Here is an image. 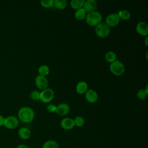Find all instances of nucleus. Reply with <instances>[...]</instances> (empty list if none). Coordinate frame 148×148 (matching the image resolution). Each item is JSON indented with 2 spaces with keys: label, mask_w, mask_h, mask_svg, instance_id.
I'll return each mask as SVG.
<instances>
[{
  "label": "nucleus",
  "mask_w": 148,
  "mask_h": 148,
  "mask_svg": "<svg viewBox=\"0 0 148 148\" xmlns=\"http://www.w3.org/2000/svg\"><path fill=\"white\" fill-rule=\"evenodd\" d=\"M18 116L22 122L28 123L34 120L35 113L30 107L23 106L18 110Z\"/></svg>",
  "instance_id": "1"
},
{
  "label": "nucleus",
  "mask_w": 148,
  "mask_h": 148,
  "mask_svg": "<svg viewBox=\"0 0 148 148\" xmlns=\"http://www.w3.org/2000/svg\"><path fill=\"white\" fill-rule=\"evenodd\" d=\"M102 19L101 14L97 11H93L88 13L86 16L87 23L91 26L97 25L99 24Z\"/></svg>",
  "instance_id": "2"
},
{
  "label": "nucleus",
  "mask_w": 148,
  "mask_h": 148,
  "mask_svg": "<svg viewBox=\"0 0 148 148\" xmlns=\"http://www.w3.org/2000/svg\"><path fill=\"white\" fill-rule=\"evenodd\" d=\"M109 68L111 72L116 76H120L125 71V66L124 64L117 60L112 62Z\"/></svg>",
  "instance_id": "3"
},
{
  "label": "nucleus",
  "mask_w": 148,
  "mask_h": 148,
  "mask_svg": "<svg viewBox=\"0 0 148 148\" xmlns=\"http://www.w3.org/2000/svg\"><path fill=\"white\" fill-rule=\"evenodd\" d=\"M95 31L96 34L101 38H105L109 34L110 28L105 23H100L95 26Z\"/></svg>",
  "instance_id": "4"
},
{
  "label": "nucleus",
  "mask_w": 148,
  "mask_h": 148,
  "mask_svg": "<svg viewBox=\"0 0 148 148\" xmlns=\"http://www.w3.org/2000/svg\"><path fill=\"white\" fill-rule=\"evenodd\" d=\"M54 92L50 88H47L40 92V100L44 103H49L54 98Z\"/></svg>",
  "instance_id": "5"
},
{
  "label": "nucleus",
  "mask_w": 148,
  "mask_h": 148,
  "mask_svg": "<svg viewBox=\"0 0 148 148\" xmlns=\"http://www.w3.org/2000/svg\"><path fill=\"white\" fill-rule=\"evenodd\" d=\"M18 125V120L14 116H9L5 117L4 126L10 130H13L17 127Z\"/></svg>",
  "instance_id": "6"
},
{
  "label": "nucleus",
  "mask_w": 148,
  "mask_h": 148,
  "mask_svg": "<svg viewBox=\"0 0 148 148\" xmlns=\"http://www.w3.org/2000/svg\"><path fill=\"white\" fill-rule=\"evenodd\" d=\"M35 82L37 87L40 90H43L48 86V80L45 76L39 75L35 77Z\"/></svg>",
  "instance_id": "7"
},
{
  "label": "nucleus",
  "mask_w": 148,
  "mask_h": 148,
  "mask_svg": "<svg viewBox=\"0 0 148 148\" xmlns=\"http://www.w3.org/2000/svg\"><path fill=\"white\" fill-rule=\"evenodd\" d=\"M120 18L116 13H112L108 15L106 18V24L109 27H114L120 22Z\"/></svg>",
  "instance_id": "8"
},
{
  "label": "nucleus",
  "mask_w": 148,
  "mask_h": 148,
  "mask_svg": "<svg viewBox=\"0 0 148 148\" xmlns=\"http://www.w3.org/2000/svg\"><path fill=\"white\" fill-rule=\"evenodd\" d=\"M70 110L69 106L67 103H62L56 106V112L60 116H64L67 114Z\"/></svg>",
  "instance_id": "9"
},
{
  "label": "nucleus",
  "mask_w": 148,
  "mask_h": 148,
  "mask_svg": "<svg viewBox=\"0 0 148 148\" xmlns=\"http://www.w3.org/2000/svg\"><path fill=\"white\" fill-rule=\"evenodd\" d=\"M137 32L143 36H146L148 34V25L143 21L139 22L136 26Z\"/></svg>",
  "instance_id": "10"
},
{
  "label": "nucleus",
  "mask_w": 148,
  "mask_h": 148,
  "mask_svg": "<svg viewBox=\"0 0 148 148\" xmlns=\"http://www.w3.org/2000/svg\"><path fill=\"white\" fill-rule=\"evenodd\" d=\"M61 125L62 128L65 130H71L75 126L74 120L69 117L63 119L61 121Z\"/></svg>",
  "instance_id": "11"
},
{
  "label": "nucleus",
  "mask_w": 148,
  "mask_h": 148,
  "mask_svg": "<svg viewBox=\"0 0 148 148\" xmlns=\"http://www.w3.org/2000/svg\"><path fill=\"white\" fill-rule=\"evenodd\" d=\"M97 6V3L95 0H87L84 2L83 9L86 12L90 13L94 11Z\"/></svg>",
  "instance_id": "12"
},
{
  "label": "nucleus",
  "mask_w": 148,
  "mask_h": 148,
  "mask_svg": "<svg viewBox=\"0 0 148 148\" xmlns=\"http://www.w3.org/2000/svg\"><path fill=\"white\" fill-rule=\"evenodd\" d=\"M85 97L87 101L90 103L95 102L98 98L97 92L92 89H89L86 92Z\"/></svg>",
  "instance_id": "13"
},
{
  "label": "nucleus",
  "mask_w": 148,
  "mask_h": 148,
  "mask_svg": "<svg viewBox=\"0 0 148 148\" xmlns=\"http://www.w3.org/2000/svg\"><path fill=\"white\" fill-rule=\"evenodd\" d=\"M76 92L79 94H83L84 93H86V92L88 90V85L84 81L79 82L76 85Z\"/></svg>",
  "instance_id": "14"
},
{
  "label": "nucleus",
  "mask_w": 148,
  "mask_h": 148,
  "mask_svg": "<svg viewBox=\"0 0 148 148\" xmlns=\"http://www.w3.org/2000/svg\"><path fill=\"white\" fill-rule=\"evenodd\" d=\"M18 134L19 137L24 140H26L29 138L31 136V131L30 130L25 127H22L19 129Z\"/></svg>",
  "instance_id": "15"
},
{
  "label": "nucleus",
  "mask_w": 148,
  "mask_h": 148,
  "mask_svg": "<svg viewBox=\"0 0 148 148\" xmlns=\"http://www.w3.org/2000/svg\"><path fill=\"white\" fill-rule=\"evenodd\" d=\"M84 0H72L71 1V6L73 9H79L83 6Z\"/></svg>",
  "instance_id": "16"
},
{
  "label": "nucleus",
  "mask_w": 148,
  "mask_h": 148,
  "mask_svg": "<svg viewBox=\"0 0 148 148\" xmlns=\"http://www.w3.org/2000/svg\"><path fill=\"white\" fill-rule=\"evenodd\" d=\"M42 148H59V145L56 141L49 140L43 143Z\"/></svg>",
  "instance_id": "17"
},
{
  "label": "nucleus",
  "mask_w": 148,
  "mask_h": 148,
  "mask_svg": "<svg viewBox=\"0 0 148 148\" xmlns=\"http://www.w3.org/2000/svg\"><path fill=\"white\" fill-rule=\"evenodd\" d=\"M105 60L109 62H113L114 61H115L117 59V57H116V54L114 52L112 51H108L105 56Z\"/></svg>",
  "instance_id": "18"
},
{
  "label": "nucleus",
  "mask_w": 148,
  "mask_h": 148,
  "mask_svg": "<svg viewBox=\"0 0 148 148\" xmlns=\"http://www.w3.org/2000/svg\"><path fill=\"white\" fill-rule=\"evenodd\" d=\"M86 16V12L83 8H80L77 10L75 13V16L77 20H82L85 18Z\"/></svg>",
  "instance_id": "19"
},
{
  "label": "nucleus",
  "mask_w": 148,
  "mask_h": 148,
  "mask_svg": "<svg viewBox=\"0 0 148 148\" xmlns=\"http://www.w3.org/2000/svg\"><path fill=\"white\" fill-rule=\"evenodd\" d=\"M118 15L120 19L124 20H127L131 17V13L127 10H123L119 12Z\"/></svg>",
  "instance_id": "20"
},
{
  "label": "nucleus",
  "mask_w": 148,
  "mask_h": 148,
  "mask_svg": "<svg viewBox=\"0 0 148 148\" xmlns=\"http://www.w3.org/2000/svg\"><path fill=\"white\" fill-rule=\"evenodd\" d=\"M54 5L57 9H63L67 5V1L66 0H56L54 1Z\"/></svg>",
  "instance_id": "21"
},
{
  "label": "nucleus",
  "mask_w": 148,
  "mask_h": 148,
  "mask_svg": "<svg viewBox=\"0 0 148 148\" xmlns=\"http://www.w3.org/2000/svg\"><path fill=\"white\" fill-rule=\"evenodd\" d=\"M38 72L40 75L45 76L49 74V68L48 66H47L46 65H41L39 66V68L38 69Z\"/></svg>",
  "instance_id": "22"
},
{
  "label": "nucleus",
  "mask_w": 148,
  "mask_h": 148,
  "mask_svg": "<svg viewBox=\"0 0 148 148\" xmlns=\"http://www.w3.org/2000/svg\"><path fill=\"white\" fill-rule=\"evenodd\" d=\"M54 0H41L40 4L41 5L46 8H49L52 7L54 5Z\"/></svg>",
  "instance_id": "23"
},
{
  "label": "nucleus",
  "mask_w": 148,
  "mask_h": 148,
  "mask_svg": "<svg viewBox=\"0 0 148 148\" xmlns=\"http://www.w3.org/2000/svg\"><path fill=\"white\" fill-rule=\"evenodd\" d=\"M148 94V92H147L145 89H140L136 94L137 97L140 99H145L146 98Z\"/></svg>",
  "instance_id": "24"
},
{
  "label": "nucleus",
  "mask_w": 148,
  "mask_h": 148,
  "mask_svg": "<svg viewBox=\"0 0 148 148\" xmlns=\"http://www.w3.org/2000/svg\"><path fill=\"white\" fill-rule=\"evenodd\" d=\"M74 120L75 125L77 127H82L84 124V119L81 116L76 117Z\"/></svg>",
  "instance_id": "25"
},
{
  "label": "nucleus",
  "mask_w": 148,
  "mask_h": 148,
  "mask_svg": "<svg viewBox=\"0 0 148 148\" xmlns=\"http://www.w3.org/2000/svg\"><path fill=\"white\" fill-rule=\"evenodd\" d=\"M30 98L31 99L34 101H37L40 99V92L36 90L32 91L30 93Z\"/></svg>",
  "instance_id": "26"
},
{
  "label": "nucleus",
  "mask_w": 148,
  "mask_h": 148,
  "mask_svg": "<svg viewBox=\"0 0 148 148\" xmlns=\"http://www.w3.org/2000/svg\"><path fill=\"white\" fill-rule=\"evenodd\" d=\"M47 110L50 113H53L54 112L56 111V106L53 105V104H49L47 106Z\"/></svg>",
  "instance_id": "27"
},
{
  "label": "nucleus",
  "mask_w": 148,
  "mask_h": 148,
  "mask_svg": "<svg viewBox=\"0 0 148 148\" xmlns=\"http://www.w3.org/2000/svg\"><path fill=\"white\" fill-rule=\"evenodd\" d=\"M5 117H4L2 115L0 114V127H2L4 125Z\"/></svg>",
  "instance_id": "28"
},
{
  "label": "nucleus",
  "mask_w": 148,
  "mask_h": 148,
  "mask_svg": "<svg viewBox=\"0 0 148 148\" xmlns=\"http://www.w3.org/2000/svg\"><path fill=\"white\" fill-rule=\"evenodd\" d=\"M17 148H29L25 144H21V145H19Z\"/></svg>",
  "instance_id": "29"
},
{
  "label": "nucleus",
  "mask_w": 148,
  "mask_h": 148,
  "mask_svg": "<svg viewBox=\"0 0 148 148\" xmlns=\"http://www.w3.org/2000/svg\"><path fill=\"white\" fill-rule=\"evenodd\" d=\"M147 39H148V38H147V37H146V38H145V45H146V46H148V43H147Z\"/></svg>",
  "instance_id": "30"
},
{
  "label": "nucleus",
  "mask_w": 148,
  "mask_h": 148,
  "mask_svg": "<svg viewBox=\"0 0 148 148\" xmlns=\"http://www.w3.org/2000/svg\"><path fill=\"white\" fill-rule=\"evenodd\" d=\"M0 97H1V94H0Z\"/></svg>",
  "instance_id": "31"
}]
</instances>
